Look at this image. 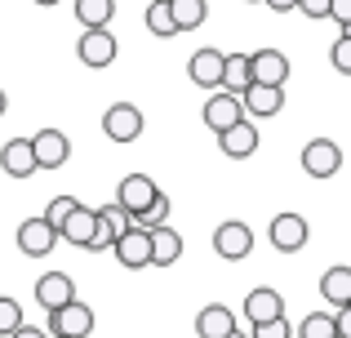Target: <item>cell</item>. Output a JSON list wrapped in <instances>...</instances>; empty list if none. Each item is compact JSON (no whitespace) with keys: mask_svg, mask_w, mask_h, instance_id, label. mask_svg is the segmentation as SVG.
I'll return each mask as SVG.
<instances>
[{"mask_svg":"<svg viewBox=\"0 0 351 338\" xmlns=\"http://www.w3.org/2000/svg\"><path fill=\"white\" fill-rule=\"evenodd\" d=\"M169 5H173V18H178V32H196V27L209 18L205 0H169Z\"/></svg>","mask_w":351,"mask_h":338,"instance_id":"27","label":"cell"},{"mask_svg":"<svg viewBox=\"0 0 351 338\" xmlns=\"http://www.w3.org/2000/svg\"><path fill=\"white\" fill-rule=\"evenodd\" d=\"M329 58H334V67L343 71V76H351V36L343 32L334 45H329Z\"/></svg>","mask_w":351,"mask_h":338,"instance_id":"33","label":"cell"},{"mask_svg":"<svg viewBox=\"0 0 351 338\" xmlns=\"http://www.w3.org/2000/svg\"><path fill=\"white\" fill-rule=\"evenodd\" d=\"M129 223H134V227H143V232H156V227H165V223H169V196L160 191V196H156L152 205L143 209V214H134Z\"/></svg>","mask_w":351,"mask_h":338,"instance_id":"28","label":"cell"},{"mask_svg":"<svg viewBox=\"0 0 351 338\" xmlns=\"http://www.w3.org/2000/svg\"><path fill=\"white\" fill-rule=\"evenodd\" d=\"M143 130H147V121H143V112H138L134 103H112L103 112V134L112 143H120V147L138 143V138H143Z\"/></svg>","mask_w":351,"mask_h":338,"instance_id":"1","label":"cell"},{"mask_svg":"<svg viewBox=\"0 0 351 338\" xmlns=\"http://www.w3.org/2000/svg\"><path fill=\"white\" fill-rule=\"evenodd\" d=\"M249 338H298V330L289 325V316H276V321L254 325V334H249Z\"/></svg>","mask_w":351,"mask_h":338,"instance_id":"31","label":"cell"},{"mask_svg":"<svg viewBox=\"0 0 351 338\" xmlns=\"http://www.w3.org/2000/svg\"><path fill=\"white\" fill-rule=\"evenodd\" d=\"M249 85H254V62H249V53H227V71H223V89L227 94H249Z\"/></svg>","mask_w":351,"mask_h":338,"instance_id":"24","label":"cell"},{"mask_svg":"<svg viewBox=\"0 0 351 338\" xmlns=\"http://www.w3.org/2000/svg\"><path fill=\"white\" fill-rule=\"evenodd\" d=\"M200 116H205V125H209L214 134H227L232 125H240V121H245L249 112H245V98H240V94L214 89V98L205 103V112H200Z\"/></svg>","mask_w":351,"mask_h":338,"instance_id":"6","label":"cell"},{"mask_svg":"<svg viewBox=\"0 0 351 338\" xmlns=\"http://www.w3.org/2000/svg\"><path fill=\"white\" fill-rule=\"evenodd\" d=\"M116 263L120 267H129V271H143V267H152V232H143V227H134L129 223V232L116 241Z\"/></svg>","mask_w":351,"mask_h":338,"instance_id":"9","label":"cell"},{"mask_svg":"<svg viewBox=\"0 0 351 338\" xmlns=\"http://www.w3.org/2000/svg\"><path fill=\"white\" fill-rule=\"evenodd\" d=\"M5 107H9V98H5V89H0V116H5Z\"/></svg>","mask_w":351,"mask_h":338,"instance_id":"39","label":"cell"},{"mask_svg":"<svg viewBox=\"0 0 351 338\" xmlns=\"http://www.w3.org/2000/svg\"><path fill=\"white\" fill-rule=\"evenodd\" d=\"M249 5H258V0H249Z\"/></svg>","mask_w":351,"mask_h":338,"instance_id":"43","label":"cell"},{"mask_svg":"<svg viewBox=\"0 0 351 338\" xmlns=\"http://www.w3.org/2000/svg\"><path fill=\"white\" fill-rule=\"evenodd\" d=\"M9 338H53V334H49V330H36V325H18Z\"/></svg>","mask_w":351,"mask_h":338,"instance_id":"37","label":"cell"},{"mask_svg":"<svg viewBox=\"0 0 351 338\" xmlns=\"http://www.w3.org/2000/svg\"><path fill=\"white\" fill-rule=\"evenodd\" d=\"M320 298H325L334 312L351 303V267H347V263H334V267L320 276Z\"/></svg>","mask_w":351,"mask_h":338,"instance_id":"21","label":"cell"},{"mask_svg":"<svg viewBox=\"0 0 351 338\" xmlns=\"http://www.w3.org/2000/svg\"><path fill=\"white\" fill-rule=\"evenodd\" d=\"M223 71H227V53L214 49V45H200L187 62L191 85H200V89H223Z\"/></svg>","mask_w":351,"mask_h":338,"instance_id":"5","label":"cell"},{"mask_svg":"<svg viewBox=\"0 0 351 338\" xmlns=\"http://www.w3.org/2000/svg\"><path fill=\"white\" fill-rule=\"evenodd\" d=\"M53 338H89L94 334V312H89L80 298H71L67 307H58V312H49V325H45Z\"/></svg>","mask_w":351,"mask_h":338,"instance_id":"4","label":"cell"},{"mask_svg":"<svg viewBox=\"0 0 351 338\" xmlns=\"http://www.w3.org/2000/svg\"><path fill=\"white\" fill-rule=\"evenodd\" d=\"M76 205H80L76 196H58V200H49V209H45V218H49V223H53V227L62 232V223L71 218V209H76Z\"/></svg>","mask_w":351,"mask_h":338,"instance_id":"32","label":"cell"},{"mask_svg":"<svg viewBox=\"0 0 351 338\" xmlns=\"http://www.w3.org/2000/svg\"><path fill=\"white\" fill-rule=\"evenodd\" d=\"M302 169H307L311 178H334V173L343 169V147H338L334 138H311L307 147H302Z\"/></svg>","mask_w":351,"mask_h":338,"instance_id":"8","label":"cell"},{"mask_svg":"<svg viewBox=\"0 0 351 338\" xmlns=\"http://www.w3.org/2000/svg\"><path fill=\"white\" fill-rule=\"evenodd\" d=\"M232 338H249V334H240V330H236V334H232Z\"/></svg>","mask_w":351,"mask_h":338,"instance_id":"41","label":"cell"},{"mask_svg":"<svg viewBox=\"0 0 351 338\" xmlns=\"http://www.w3.org/2000/svg\"><path fill=\"white\" fill-rule=\"evenodd\" d=\"M160 196V187H156L147 173H129V178H120V187H116V200L125 205V214L134 218V214H143L152 200Z\"/></svg>","mask_w":351,"mask_h":338,"instance_id":"14","label":"cell"},{"mask_svg":"<svg viewBox=\"0 0 351 338\" xmlns=\"http://www.w3.org/2000/svg\"><path fill=\"white\" fill-rule=\"evenodd\" d=\"M147 32L160 36V40L178 36V18H173V5H169V0H152V5H147Z\"/></svg>","mask_w":351,"mask_h":338,"instance_id":"25","label":"cell"},{"mask_svg":"<svg viewBox=\"0 0 351 338\" xmlns=\"http://www.w3.org/2000/svg\"><path fill=\"white\" fill-rule=\"evenodd\" d=\"M245 112L254 116V121H267V116H276V112H285V85H249V94H245Z\"/></svg>","mask_w":351,"mask_h":338,"instance_id":"18","label":"cell"},{"mask_svg":"<svg viewBox=\"0 0 351 338\" xmlns=\"http://www.w3.org/2000/svg\"><path fill=\"white\" fill-rule=\"evenodd\" d=\"M334 316H338V338H351V303H347V307H338Z\"/></svg>","mask_w":351,"mask_h":338,"instance_id":"36","label":"cell"},{"mask_svg":"<svg viewBox=\"0 0 351 338\" xmlns=\"http://www.w3.org/2000/svg\"><path fill=\"white\" fill-rule=\"evenodd\" d=\"M329 9H334V0H298V14L307 18H329Z\"/></svg>","mask_w":351,"mask_h":338,"instance_id":"34","label":"cell"},{"mask_svg":"<svg viewBox=\"0 0 351 338\" xmlns=\"http://www.w3.org/2000/svg\"><path fill=\"white\" fill-rule=\"evenodd\" d=\"M129 232V214H125V205H103L98 209V227H94V241H89V250L94 254H103V250H116V241Z\"/></svg>","mask_w":351,"mask_h":338,"instance_id":"10","label":"cell"},{"mask_svg":"<svg viewBox=\"0 0 351 338\" xmlns=\"http://www.w3.org/2000/svg\"><path fill=\"white\" fill-rule=\"evenodd\" d=\"M218 147H223V156H232V160H249L258 152V125L245 116V121L232 125L227 134H218Z\"/></svg>","mask_w":351,"mask_h":338,"instance_id":"17","label":"cell"},{"mask_svg":"<svg viewBox=\"0 0 351 338\" xmlns=\"http://www.w3.org/2000/svg\"><path fill=\"white\" fill-rule=\"evenodd\" d=\"M62 241V232L49 223V218H27L23 227H18V250L27 254V258H49L53 254V245Z\"/></svg>","mask_w":351,"mask_h":338,"instance_id":"2","label":"cell"},{"mask_svg":"<svg viewBox=\"0 0 351 338\" xmlns=\"http://www.w3.org/2000/svg\"><path fill=\"white\" fill-rule=\"evenodd\" d=\"M329 18H334L338 27H347V23H351V0H334V9H329Z\"/></svg>","mask_w":351,"mask_h":338,"instance_id":"35","label":"cell"},{"mask_svg":"<svg viewBox=\"0 0 351 338\" xmlns=\"http://www.w3.org/2000/svg\"><path fill=\"white\" fill-rule=\"evenodd\" d=\"M76 18L85 27H107L116 18V0H76Z\"/></svg>","mask_w":351,"mask_h":338,"instance_id":"26","label":"cell"},{"mask_svg":"<svg viewBox=\"0 0 351 338\" xmlns=\"http://www.w3.org/2000/svg\"><path fill=\"white\" fill-rule=\"evenodd\" d=\"M271 14H289V9H298V0H263Z\"/></svg>","mask_w":351,"mask_h":338,"instance_id":"38","label":"cell"},{"mask_svg":"<svg viewBox=\"0 0 351 338\" xmlns=\"http://www.w3.org/2000/svg\"><path fill=\"white\" fill-rule=\"evenodd\" d=\"M196 334H200V338H232V334H236V312H232V307H223V303L200 307Z\"/></svg>","mask_w":351,"mask_h":338,"instance_id":"20","label":"cell"},{"mask_svg":"<svg viewBox=\"0 0 351 338\" xmlns=\"http://www.w3.org/2000/svg\"><path fill=\"white\" fill-rule=\"evenodd\" d=\"M298 338H338V316H329V312H311L307 321L298 325Z\"/></svg>","mask_w":351,"mask_h":338,"instance_id":"29","label":"cell"},{"mask_svg":"<svg viewBox=\"0 0 351 338\" xmlns=\"http://www.w3.org/2000/svg\"><path fill=\"white\" fill-rule=\"evenodd\" d=\"M0 169H5L9 178H32V173L40 169V160H36V143L32 138H9L5 147H0Z\"/></svg>","mask_w":351,"mask_h":338,"instance_id":"13","label":"cell"},{"mask_svg":"<svg viewBox=\"0 0 351 338\" xmlns=\"http://www.w3.org/2000/svg\"><path fill=\"white\" fill-rule=\"evenodd\" d=\"M18 325H27L23 321V303H18V298H5L0 294V338H9L18 330Z\"/></svg>","mask_w":351,"mask_h":338,"instance_id":"30","label":"cell"},{"mask_svg":"<svg viewBox=\"0 0 351 338\" xmlns=\"http://www.w3.org/2000/svg\"><path fill=\"white\" fill-rule=\"evenodd\" d=\"M94 227H98V209L76 205V209H71V218L62 223V241H67V245H80V250H89V241H94Z\"/></svg>","mask_w":351,"mask_h":338,"instance_id":"23","label":"cell"},{"mask_svg":"<svg viewBox=\"0 0 351 338\" xmlns=\"http://www.w3.org/2000/svg\"><path fill=\"white\" fill-rule=\"evenodd\" d=\"M307 241H311V227L302 214H276L271 218V245L280 254H298Z\"/></svg>","mask_w":351,"mask_h":338,"instance_id":"11","label":"cell"},{"mask_svg":"<svg viewBox=\"0 0 351 338\" xmlns=\"http://www.w3.org/2000/svg\"><path fill=\"white\" fill-rule=\"evenodd\" d=\"M36 5H62V0H36Z\"/></svg>","mask_w":351,"mask_h":338,"instance_id":"40","label":"cell"},{"mask_svg":"<svg viewBox=\"0 0 351 338\" xmlns=\"http://www.w3.org/2000/svg\"><path fill=\"white\" fill-rule=\"evenodd\" d=\"M343 32H347V36H351V23H347V27H343Z\"/></svg>","mask_w":351,"mask_h":338,"instance_id":"42","label":"cell"},{"mask_svg":"<svg viewBox=\"0 0 351 338\" xmlns=\"http://www.w3.org/2000/svg\"><path fill=\"white\" fill-rule=\"evenodd\" d=\"M71 298H76V280H71L67 271H45V276L36 280V303H40L45 312H58Z\"/></svg>","mask_w":351,"mask_h":338,"instance_id":"12","label":"cell"},{"mask_svg":"<svg viewBox=\"0 0 351 338\" xmlns=\"http://www.w3.org/2000/svg\"><path fill=\"white\" fill-rule=\"evenodd\" d=\"M76 53H80V62H85V67H112L116 53H120V45H116V36L107 32V27H85Z\"/></svg>","mask_w":351,"mask_h":338,"instance_id":"7","label":"cell"},{"mask_svg":"<svg viewBox=\"0 0 351 338\" xmlns=\"http://www.w3.org/2000/svg\"><path fill=\"white\" fill-rule=\"evenodd\" d=\"M182 258V236L178 227H156L152 232V267H173V263Z\"/></svg>","mask_w":351,"mask_h":338,"instance_id":"22","label":"cell"},{"mask_svg":"<svg viewBox=\"0 0 351 338\" xmlns=\"http://www.w3.org/2000/svg\"><path fill=\"white\" fill-rule=\"evenodd\" d=\"M249 62H254L258 85H285V80H289V58H285L280 49H254Z\"/></svg>","mask_w":351,"mask_h":338,"instance_id":"19","label":"cell"},{"mask_svg":"<svg viewBox=\"0 0 351 338\" xmlns=\"http://www.w3.org/2000/svg\"><path fill=\"white\" fill-rule=\"evenodd\" d=\"M214 254L227 263H240L254 254V232H249V223H240V218H227L223 227H214Z\"/></svg>","mask_w":351,"mask_h":338,"instance_id":"3","label":"cell"},{"mask_svg":"<svg viewBox=\"0 0 351 338\" xmlns=\"http://www.w3.org/2000/svg\"><path fill=\"white\" fill-rule=\"evenodd\" d=\"M240 312H245L249 330H254V325H263V321L285 316V298L276 294L271 285H258V289H249V294H245V307H240Z\"/></svg>","mask_w":351,"mask_h":338,"instance_id":"15","label":"cell"},{"mask_svg":"<svg viewBox=\"0 0 351 338\" xmlns=\"http://www.w3.org/2000/svg\"><path fill=\"white\" fill-rule=\"evenodd\" d=\"M36 160H40V169H62L71 156V138L62 130H40L36 134Z\"/></svg>","mask_w":351,"mask_h":338,"instance_id":"16","label":"cell"}]
</instances>
